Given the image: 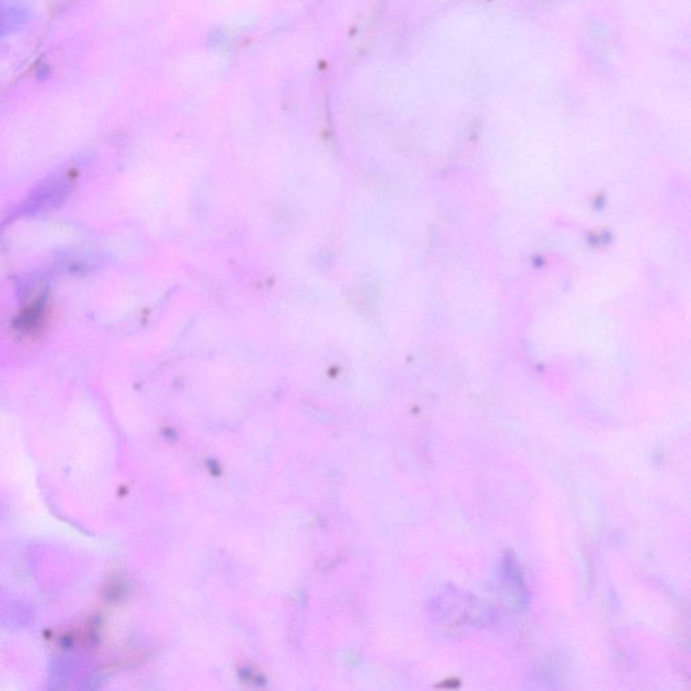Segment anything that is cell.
<instances>
[{
    "instance_id": "6da1fadb",
    "label": "cell",
    "mask_w": 691,
    "mask_h": 691,
    "mask_svg": "<svg viewBox=\"0 0 691 691\" xmlns=\"http://www.w3.org/2000/svg\"><path fill=\"white\" fill-rule=\"evenodd\" d=\"M69 191L68 181L61 177L45 181L27 198L22 214L37 215L53 210L67 199Z\"/></svg>"
}]
</instances>
